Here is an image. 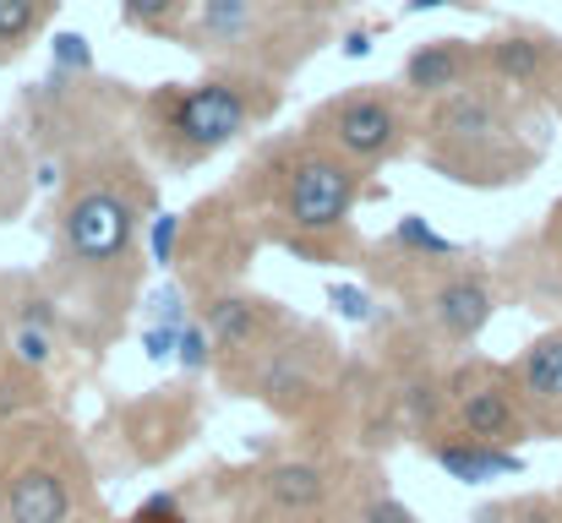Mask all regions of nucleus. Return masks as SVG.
<instances>
[{"label": "nucleus", "mask_w": 562, "mask_h": 523, "mask_svg": "<svg viewBox=\"0 0 562 523\" xmlns=\"http://www.w3.org/2000/svg\"><path fill=\"white\" fill-rule=\"evenodd\" d=\"M11 360H16V365H27V371H49V365H55V333L11 328Z\"/></svg>", "instance_id": "nucleus-19"}, {"label": "nucleus", "mask_w": 562, "mask_h": 523, "mask_svg": "<svg viewBox=\"0 0 562 523\" xmlns=\"http://www.w3.org/2000/svg\"><path fill=\"white\" fill-rule=\"evenodd\" d=\"M279 88L246 71H213L202 82H165L143 99V126L170 164H202L218 148L240 143L268 110H279Z\"/></svg>", "instance_id": "nucleus-2"}, {"label": "nucleus", "mask_w": 562, "mask_h": 523, "mask_svg": "<svg viewBox=\"0 0 562 523\" xmlns=\"http://www.w3.org/2000/svg\"><path fill=\"white\" fill-rule=\"evenodd\" d=\"M497 311V289L486 273L475 268H459V273H442L431 289H426V317L431 328L448 339V344H475L481 328L492 322Z\"/></svg>", "instance_id": "nucleus-10"}, {"label": "nucleus", "mask_w": 562, "mask_h": 523, "mask_svg": "<svg viewBox=\"0 0 562 523\" xmlns=\"http://www.w3.org/2000/svg\"><path fill=\"white\" fill-rule=\"evenodd\" d=\"M514 387H519L525 403H536V409H558L562 403V328L525 344V354L514 360Z\"/></svg>", "instance_id": "nucleus-14"}, {"label": "nucleus", "mask_w": 562, "mask_h": 523, "mask_svg": "<svg viewBox=\"0 0 562 523\" xmlns=\"http://www.w3.org/2000/svg\"><path fill=\"white\" fill-rule=\"evenodd\" d=\"M262 497L279 513H317L328 502V469L306 464V458H284L262 475Z\"/></svg>", "instance_id": "nucleus-15"}, {"label": "nucleus", "mask_w": 562, "mask_h": 523, "mask_svg": "<svg viewBox=\"0 0 562 523\" xmlns=\"http://www.w3.org/2000/svg\"><path fill=\"white\" fill-rule=\"evenodd\" d=\"M387 240L404 251V262H453V257H464V246H459V240H442L420 213H404Z\"/></svg>", "instance_id": "nucleus-17"}, {"label": "nucleus", "mask_w": 562, "mask_h": 523, "mask_svg": "<svg viewBox=\"0 0 562 523\" xmlns=\"http://www.w3.org/2000/svg\"><path fill=\"white\" fill-rule=\"evenodd\" d=\"M0 523H11V519H0Z\"/></svg>", "instance_id": "nucleus-31"}, {"label": "nucleus", "mask_w": 562, "mask_h": 523, "mask_svg": "<svg viewBox=\"0 0 562 523\" xmlns=\"http://www.w3.org/2000/svg\"><path fill=\"white\" fill-rule=\"evenodd\" d=\"M176 360L187 365L191 376H196V371H207V365L218 360V344H213V333H207L202 322H187V328H181V354H176Z\"/></svg>", "instance_id": "nucleus-20"}, {"label": "nucleus", "mask_w": 562, "mask_h": 523, "mask_svg": "<svg viewBox=\"0 0 562 523\" xmlns=\"http://www.w3.org/2000/svg\"><path fill=\"white\" fill-rule=\"evenodd\" d=\"M55 0H0V60L22 55L33 44V33L44 27Z\"/></svg>", "instance_id": "nucleus-18"}, {"label": "nucleus", "mask_w": 562, "mask_h": 523, "mask_svg": "<svg viewBox=\"0 0 562 523\" xmlns=\"http://www.w3.org/2000/svg\"><path fill=\"white\" fill-rule=\"evenodd\" d=\"M431 458L437 469H448V480L459 486H486V480H508V475H525V453L519 447H492V442H431Z\"/></svg>", "instance_id": "nucleus-13"}, {"label": "nucleus", "mask_w": 562, "mask_h": 523, "mask_svg": "<svg viewBox=\"0 0 562 523\" xmlns=\"http://www.w3.org/2000/svg\"><path fill=\"white\" fill-rule=\"evenodd\" d=\"M268 322H284V311H279V300H262V295H218V300L202 311V328L213 333L218 354L257 349Z\"/></svg>", "instance_id": "nucleus-11"}, {"label": "nucleus", "mask_w": 562, "mask_h": 523, "mask_svg": "<svg viewBox=\"0 0 562 523\" xmlns=\"http://www.w3.org/2000/svg\"><path fill=\"white\" fill-rule=\"evenodd\" d=\"M453 420L470 442H492V447H514L525 442L530 431V414H525V398L514 387V371H486V365H470L459 382H453Z\"/></svg>", "instance_id": "nucleus-7"}, {"label": "nucleus", "mask_w": 562, "mask_h": 523, "mask_svg": "<svg viewBox=\"0 0 562 523\" xmlns=\"http://www.w3.org/2000/svg\"><path fill=\"white\" fill-rule=\"evenodd\" d=\"M262 170H268V191H273L268 213L279 224V240L301 246V251H317L334 235H345V224L367 191V170L345 164L339 154L317 148L312 137L273 148Z\"/></svg>", "instance_id": "nucleus-3"}, {"label": "nucleus", "mask_w": 562, "mask_h": 523, "mask_svg": "<svg viewBox=\"0 0 562 523\" xmlns=\"http://www.w3.org/2000/svg\"><path fill=\"white\" fill-rule=\"evenodd\" d=\"M562 60V38L552 27H536V22H508L503 33L481 38V77L497 82V88H514V93H547L552 71Z\"/></svg>", "instance_id": "nucleus-8"}, {"label": "nucleus", "mask_w": 562, "mask_h": 523, "mask_svg": "<svg viewBox=\"0 0 562 523\" xmlns=\"http://www.w3.org/2000/svg\"><path fill=\"white\" fill-rule=\"evenodd\" d=\"M132 229H137V218H132V202L115 180H82L60 202V246H66V257H77L88 268L126 257Z\"/></svg>", "instance_id": "nucleus-6"}, {"label": "nucleus", "mask_w": 562, "mask_h": 523, "mask_svg": "<svg viewBox=\"0 0 562 523\" xmlns=\"http://www.w3.org/2000/svg\"><path fill=\"white\" fill-rule=\"evenodd\" d=\"M470 82H481V44L475 38H426L398 66V93L415 110H431Z\"/></svg>", "instance_id": "nucleus-9"}, {"label": "nucleus", "mask_w": 562, "mask_h": 523, "mask_svg": "<svg viewBox=\"0 0 562 523\" xmlns=\"http://www.w3.org/2000/svg\"><path fill=\"white\" fill-rule=\"evenodd\" d=\"M453 5H475V0H453Z\"/></svg>", "instance_id": "nucleus-30"}, {"label": "nucleus", "mask_w": 562, "mask_h": 523, "mask_svg": "<svg viewBox=\"0 0 562 523\" xmlns=\"http://www.w3.org/2000/svg\"><path fill=\"white\" fill-rule=\"evenodd\" d=\"M541 257H547V284L562 289V196L547 213V229H541Z\"/></svg>", "instance_id": "nucleus-22"}, {"label": "nucleus", "mask_w": 562, "mask_h": 523, "mask_svg": "<svg viewBox=\"0 0 562 523\" xmlns=\"http://www.w3.org/2000/svg\"><path fill=\"white\" fill-rule=\"evenodd\" d=\"M16 328H38V333H55L60 328V317H55V306L44 300V295H27L22 300V322Z\"/></svg>", "instance_id": "nucleus-27"}, {"label": "nucleus", "mask_w": 562, "mask_h": 523, "mask_svg": "<svg viewBox=\"0 0 562 523\" xmlns=\"http://www.w3.org/2000/svg\"><path fill=\"white\" fill-rule=\"evenodd\" d=\"M356 523H420L404 502H393V497H372V502H361V519Z\"/></svg>", "instance_id": "nucleus-25"}, {"label": "nucleus", "mask_w": 562, "mask_h": 523, "mask_svg": "<svg viewBox=\"0 0 562 523\" xmlns=\"http://www.w3.org/2000/svg\"><path fill=\"white\" fill-rule=\"evenodd\" d=\"M148 317H154V328H187V295L181 289H159V295H148Z\"/></svg>", "instance_id": "nucleus-24"}, {"label": "nucleus", "mask_w": 562, "mask_h": 523, "mask_svg": "<svg viewBox=\"0 0 562 523\" xmlns=\"http://www.w3.org/2000/svg\"><path fill=\"white\" fill-rule=\"evenodd\" d=\"M196 5H202V0H121V22H126L132 33H148V38H181V44H187Z\"/></svg>", "instance_id": "nucleus-16"}, {"label": "nucleus", "mask_w": 562, "mask_h": 523, "mask_svg": "<svg viewBox=\"0 0 562 523\" xmlns=\"http://www.w3.org/2000/svg\"><path fill=\"white\" fill-rule=\"evenodd\" d=\"M55 60H60V66H71V71H82V66H88L82 38H77V33H60V38H55Z\"/></svg>", "instance_id": "nucleus-28"}, {"label": "nucleus", "mask_w": 562, "mask_h": 523, "mask_svg": "<svg viewBox=\"0 0 562 523\" xmlns=\"http://www.w3.org/2000/svg\"><path fill=\"white\" fill-rule=\"evenodd\" d=\"M5 519L11 523H71V486L60 480V469L27 464L11 475L5 486Z\"/></svg>", "instance_id": "nucleus-12"}, {"label": "nucleus", "mask_w": 562, "mask_h": 523, "mask_svg": "<svg viewBox=\"0 0 562 523\" xmlns=\"http://www.w3.org/2000/svg\"><path fill=\"white\" fill-rule=\"evenodd\" d=\"M409 132H415V104L398 88L372 82V88H345L328 104H317L306 115L301 137H312L317 148H328L345 164L372 174L376 164H387L409 148Z\"/></svg>", "instance_id": "nucleus-4"}, {"label": "nucleus", "mask_w": 562, "mask_h": 523, "mask_svg": "<svg viewBox=\"0 0 562 523\" xmlns=\"http://www.w3.org/2000/svg\"><path fill=\"white\" fill-rule=\"evenodd\" d=\"M328 300H334V311H339L345 322H372L376 317L372 295H367L361 284H328Z\"/></svg>", "instance_id": "nucleus-21"}, {"label": "nucleus", "mask_w": 562, "mask_h": 523, "mask_svg": "<svg viewBox=\"0 0 562 523\" xmlns=\"http://www.w3.org/2000/svg\"><path fill=\"white\" fill-rule=\"evenodd\" d=\"M143 354L148 360H176L181 354V328H143Z\"/></svg>", "instance_id": "nucleus-26"}, {"label": "nucleus", "mask_w": 562, "mask_h": 523, "mask_svg": "<svg viewBox=\"0 0 562 523\" xmlns=\"http://www.w3.org/2000/svg\"><path fill=\"white\" fill-rule=\"evenodd\" d=\"M530 93L481 77L453 99L420 110V159L459 185H519L547 154L541 126H530Z\"/></svg>", "instance_id": "nucleus-1"}, {"label": "nucleus", "mask_w": 562, "mask_h": 523, "mask_svg": "<svg viewBox=\"0 0 562 523\" xmlns=\"http://www.w3.org/2000/svg\"><path fill=\"white\" fill-rule=\"evenodd\" d=\"M301 0H202L191 16L187 44L196 55H224V60H257L273 49L268 38H290L301 27Z\"/></svg>", "instance_id": "nucleus-5"}, {"label": "nucleus", "mask_w": 562, "mask_h": 523, "mask_svg": "<svg viewBox=\"0 0 562 523\" xmlns=\"http://www.w3.org/2000/svg\"><path fill=\"white\" fill-rule=\"evenodd\" d=\"M541 99H547V104L562 115V60H558V71H552V82H547V93H541Z\"/></svg>", "instance_id": "nucleus-29"}, {"label": "nucleus", "mask_w": 562, "mask_h": 523, "mask_svg": "<svg viewBox=\"0 0 562 523\" xmlns=\"http://www.w3.org/2000/svg\"><path fill=\"white\" fill-rule=\"evenodd\" d=\"M176 240H181V218H176V213H159L154 229H148V257H154V268H170V262H176Z\"/></svg>", "instance_id": "nucleus-23"}]
</instances>
